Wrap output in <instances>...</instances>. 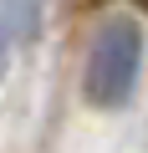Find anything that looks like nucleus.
<instances>
[{"label":"nucleus","instance_id":"obj_1","mask_svg":"<svg viewBox=\"0 0 148 153\" xmlns=\"http://www.w3.org/2000/svg\"><path fill=\"white\" fill-rule=\"evenodd\" d=\"M138 71H143V21L128 10H107L82 61V97L102 112H118L138 92Z\"/></svg>","mask_w":148,"mask_h":153},{"label":"nucleus","instance_id":"obj_3","mask_svg":"<svg viewBox=\"0 0 148 153\" xmlns=\"http://www.w3.org/2000/svg\"><path fill=\"white\" fill-rule=\"evenodd\" d=\"M133 5H148V0H133Z\"/></svg>","mask_w":148,"mask_h":153},{"label":"nucleus","instance_id":"obj_2","mask_svg":"<svg viewBox=\"0 0 148 153\" xmlns=\"http://www.w3.org/2000/svg\"><path fill=\"white\" fill-rule=\"evenodd\" d=\"M10 51H16V31L0 21V82H5V71H10Z\"/></svg>","mask_w":148,"mask_h":153}]
</instances>
